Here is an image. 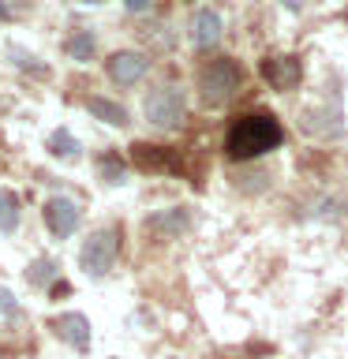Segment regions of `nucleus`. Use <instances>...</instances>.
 Here are the masks:
<instances>
[{
  "label": "nucleus",
  "instance_id": "nucleus-1",
  "mask_svg": "<svg viewBox=\"0 0 348 359\" xmlns=\"http://www.w3.org/2000/svg\"><path fill=\"white\" fill-rule=\"evenodd\" d=\"M281 139H285V131H281V123L269 112H247L229 128L225 154L236 157V161H251V157L269 154Z\"/></svg>",
  "mask_w": 348,
  "mask_h": 359
},
{
  "label": "nucleus",
  "instance_id": "nucleus-10",
  "mask_svg": "<svg viewBox=\"0 0 348 359\" xmlns=\"http://www.w3.org/2000/svg\"><path fill=\"white\" fill-rule=\"evenodd\" d=\"M187 229H191L187 206H173V210H165V213L146 217V232H157L161 240H176V236H184Z\"/></svg>",
  "mask_w": 348,
  "mask_h": 359
},
{
  "label": "nucleus",
  "instance_id": "nucleus-2",
  "mask_svg": "<svg viewBox=\"0 0 348 359\" xmlns=\"http://www.w3.org/2000/svg\"><path fill=\"white\" fill-rule=\"evenodd\" d=\"M243 83V72L232 56H218V60H206L199 67V97L206 101L210 109H221L236 97V90Z\"/></svg>",
  "mask_w": 348,
  "mask_h": 359
},
{
  "label": "nucleus",
  "instance_id": "nucleus-14",
  "mask_svg": "<svg viewBox=\"0 0 348 359\" xmlns=\"http://www.w3.org/2000/svg\"><path fill=\"white\" fill-rule=\"evenodd\" d=\"M49 154L60 157V161H79V154H83V142H79L67 128H56V131L49 135Z\"/></svg>",
  "mask_w": 348,
  "mask_h": 359
},
{
  "label": "nucleus",
  "instance_id": "nucleus-6",
  "mask_svg": "<svg viewBox=\"0 0 348 359\" xmlns=\"http://www.w3.org/2000/svg\"><path fill=\"white\" fill-rule=\"evenodd\" d=\"M105 72L116 86H135L146 72H150V60H146L142 53H135V49H120L105 60Z\"/></svg>",
  "mask_w": 348,
  "mask_h": 359
},
{
  "label": "nucleus",
  "instance_id": "nucleus-19",
  "mask_svg": "<svg viewBox=\"0 0 348 359\" xmlns=\"http://www.w3.org/2000/svg\"><path fill=\"white\" fill-rule=\"evenodd\" d=\"M8 56H11V60H15V64L22 67V72H38V75H45V64H41L34 53L19 49V45H11V49H8Z\"/></svg>",
  "mask_w": 348,
  "mask_h": 359
},
{
  "label": "nucleus",
  "instance_id": "nucleus-22",
  "mask_svg": "<svg viewBox=\"0 0 348 359\" xmlns=\"http://www.w3.org/2000/svg\"><path fill=\"white\" fill-rule=\"evenodd\" d=\"M281 4H285L288 11H303V0H281Z\"/></svg>",
  "mask_w": 348,
  "mask_h": 359
},
{
  "label": "nucleus",
  "instance_id": "nucleus-12",
  "mask_svg": "<svg viewBox=\"0 0 348 359\" xmlns=\"http://www.w3.org/2000/svg\"><path fill=\"white\" fill-rule=\"evenodd\" d=\"M86 112L94 120L109 123V128H128V109H123L120 101H112V97H101V94L86 97Z\"/></svg>",
  "mask_w": 348,
  "mask_h": 359
},
{
  "label": "nucleus",
  "instance_id": "nucleus-13",
  "mask_svg": "<svg viewBox=\"0 0 348 359\" xmlns=\"http://www.w3.org/2000/svg\"><path fill=\"white\" fill-rule=\"evenodd\" d=\"M131 150H135V161H139V168H146V172H173V168H180V165L173 161V154H165L161 146L139 142V146H131Z\"/></svg>",
  "mask_w": 348,
  "mask_h": 359
},
{
  "label": "nucleus",
  "instance_id": "nucleus-16",
  "mask_svg": "<svg viewBox=\"0 0 348 359\" xmlns=\"http://www.w3.org/2000/svg\"><path fill=\"white\" fill-rule=\"evenodd\" d=\"M64 53L72 56V60H79V64H86L90 56L98 53V38H94V34H90V30H75L72 38L64 41Z\"/></svg>",
  "mask_w": 348,
  "mask_h": 359
},
{
  "label": "nucleus",
  "instance_id": "nucleus-5",
  "mask_svg": "<svg viewBox=\"0 0 348 359\" xmlns=\"http://www.w3.org/2000/svg\"><path fill=\"white\" fill-rule=\"evenodd\" d=\"M41 217H45V229H49L53 240H67V236H75L79 221H83V210H79V202H75V198L53 195L49 202H45Z\"/></svg>",
  "mask_w": 348,
  "mask_h": 359
},
{
  "label": "nucleus",
  "instance_id": "nucleus-18",
  "mask_svg": "<svg viewBox=\"0 0 348 359\" xmlns=\"http://www.w3.org/2000/svg\"><path fill=\"white\" fill-rule=\"evenodd\" d=\"M98 172H101L105 184H123V180H128V165H123L116 154H101L98 157Z\"/></svg>",
  "mask_w": 348,
  "mask_h": 359
},
{
  "label": "nucleus",
  "instance_id": "nucleus-21",
  "mask_svg": "<svg viewBox=\"0 0 348 359\" xmlns=\"http://www.w3.org/2000/svg\"><path fill=\"white\" fill-rule=\"evenodd\" d=\"M154 0H123V8L131 11V15H142V11H150Z\"/></svg>",
  "mask_w": 348,
  "mask_h": 359
},
{
  "label": "nucleus",
  "instance_id": "nucleus-24",
  "mask_svg": "<svg viewBox=\"0 0 348 359\" xmlns=\"http://www.w3.org/2000/svg\"><path fill=\"white\" fill-rule=\"evenodd\" d=\"M83 4H101V0H83Z\"/></svg>",
  "mask_w": 348,
  "mask_h": 359
},
{
  "label": "nucleus",
  "instance_id": "nucleus-17",
  "mask_svg": "<svg viewBox=\"0 0 348 359\" xmlns=\"http://www.w3.org/2000/svg\"><path fill=\"white\" fill-rule=\"evenodd\" d=\"M56 273H60V266H56L53 258L41 255V258H34V262L27 266V285H30V288H45Z\"/></svg>",
  "mask_w": 348,
  "mask_h": 359
},
{
  "label": "nucleus",
  "instance_id": "nucleus-8",
  "mask_svg": "<svg viewBox=\"0 0 348 359\" xmlns=\"http://www.w3.org/2000/svg\"><path fill=\"white\" fill-rule=\"evenodd\" d=\"M53 333L60 337L64 344H72L75 352H90V341H94V333H90V318L79 311H67L60 318H53Z\"/></svg>",
  "mask_w": 348,
  "mask_h": 359
},
{
  "label": "nucleus",
  "instance_id": "nucleus-11",
  "mask_svg": "<svg viewBox=\"0 0 348 359\" xmlns=\"http://www.w3.org/2000/svg\"><path fill=\"white\" fill-rule=\"evenodd\" d=\"M341 128H344V120H341V109H337V105L303 112V131H307V135H319V139H330V135H337Z\"/></svg>",
  "mask_w": 348,
  "mask_h": 359
},
{
  "label": "nucleus",
  "instance_id": "nucleus-4",
  "mask_svg": "<svg viewBox=\"0 0 348 359\" xmlns=\"http://www.w3.org/2000/svg\"><path fill=\"white\" fill-rule=\"evenodd\" d=\"M116 255H120V236L116 229H94L83 240V247H79V269H83L86 277H109V269L116 266Z\"/></svg>",
  "mask_w": 348,
  "mask_h": 359
},
{
  "label": "nucleus",
  "instance_id": "nucleus-23",
  "mask_svg": "<svg viewBox=\"0 0 348 359\" xmlns=\"http://www.w3.org/2000/svg\"><path fill=\"white\" fill-rule=\"evenodd\" d=\"M0 19H8V4H4V0H0Z\"/></svg>",
  "mask_w": 348,
  "mask_h": 359
},
{
  "label": "nucleus",
  "instance_id": "nucleus-20",
  "mask_svg": "<svg viewBox=\"0 0 348 359\" xmlns=\"http://www.w3.org/2000/svg\"><path fill=\"white\" fill-rule=\"evenodd\" d=\"M0 314H4L8 322H19L22 318V307L15 303V296H11L8 288H0Z\"/></svg>",
  "mask_w": 348,
  "mask_h": 359
},
{
  "label": "nucleus",
  "instance_id": "nucleus-25",
  "mask_svg": "<svg viewBox=\"0 0 348 359\" xmlns=\"http://www.w3.org/2000/svg\"><path fill=\"white\" fill-rule=\"evenodd\" d=\"M173 359H176V355H173Z\"/></svg>",
  "mask_w": 348,
  "mask_h": 359
},
{
  "label": "nucleus",
  "instance_id": "nucleus-15",
  "mask_svg": "<svg viewBox=\"0 0 348 359\" xmlns=\"http://www.w3.org/2000/svg\"><path fill=\"white\" fill-rule=\"evenodd\" d=\"M22 221V202L15 191L0 187V232H15Z\"/></svg>",
  "mask_w": 348,
  "mask_h": 359
},
{
  "label": "nucleus",
  "instance_id": "nucleus-9",
  "mask_svg": "<svg viewBox=\"0 0 348 359\" xmlns=\"http://www.w3.org/2000/svg\"><path fill=\"white\" fill-rule=\"evenodd\" d=\"M262 79L274 90H296L303 83V67L296 56H269L262 64Z\"/></svg>",
  "mask_w": 348,
  "mask_h": 359
},
{
  "label": "nucleus",
  "instance_id": "nucleus-3",
  "mask_svg": "<svg viewBox=\"0 0 348 359\" xmlns=\"http://www.w3.org/2000/svg\"><path fill=\"white\" fill-rule=\"evenodd\" d=\"M142 116H146V123H154V128H161V131L180 128V123H184V116H187V97H184V90L173 86V83L154 86L150 94L142 97Z\"/></svg>",
  "mask_w": 348,
  "mask_h": 359
},
{
  "label": "nucleus",
  "instance_id": "nucleus-7",
  "mask_svg": "<svg viewBox=\"0 0 348 359\" xmlns=\"http://www.w3.org/2000/svg\"><path fill=\"white\" fill-rule=\"evenodd\" d=\"M221 34H225V22L213 8H199L187 22V38L195 49H213V45L221 41Z\"/></svg>",
  "mask_w": 348,
  "mask_h": 359
}]
</instances>
